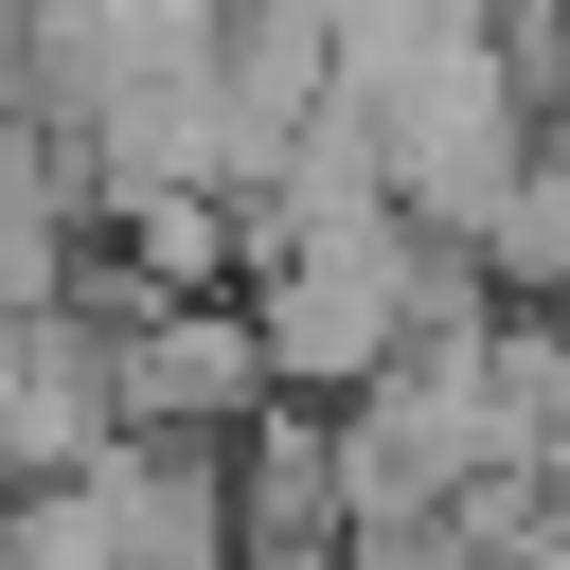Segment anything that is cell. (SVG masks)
Masks as SVG:
<instances>
[{"label": "cell", "instance_id": "1", "mask_svg": "<svg viewBox=\"0 0 570 570\" xmlns=\"http://www.w3.org/2000/svg\"><path fill=\"white\" fill-rule=\"evenodd\" d=\"M249 321H267V374H285V392H374L410 338H445V321H481V303L428 267L410 214H338V232H285V249L249 267Z\"/></svg>", "mask_w": 570, "mask_h": 570}, {"label": "cell", "instance_id": "2", "mask_svg": "<svg viewBox=\"0 0 570 570\" xmlns=\"http://www.w3.org/2000/svg\"><path fill=\"white\" fill-rule=\"evenodd\" d=\"M107 410H125V445H232V428H267L285 410L267 321L249 303H142L107 338Z\"/></svg>", "mask_w": 570, "mask_h": 570}, {"label": "cell", "instance_id": "3", "mask_svg": "<svg viewBox=\"0 0 570 570\" xmlns=\"http://www.w3.org/2000/svg\"><path fill=\"white\" fill-rule=\"evenodd\" d=\"M481 267L499 285H570V125L499 178V214H481Z\"/></svg>", "mask_w": 570, "mask_h": 570}]
</instances>
